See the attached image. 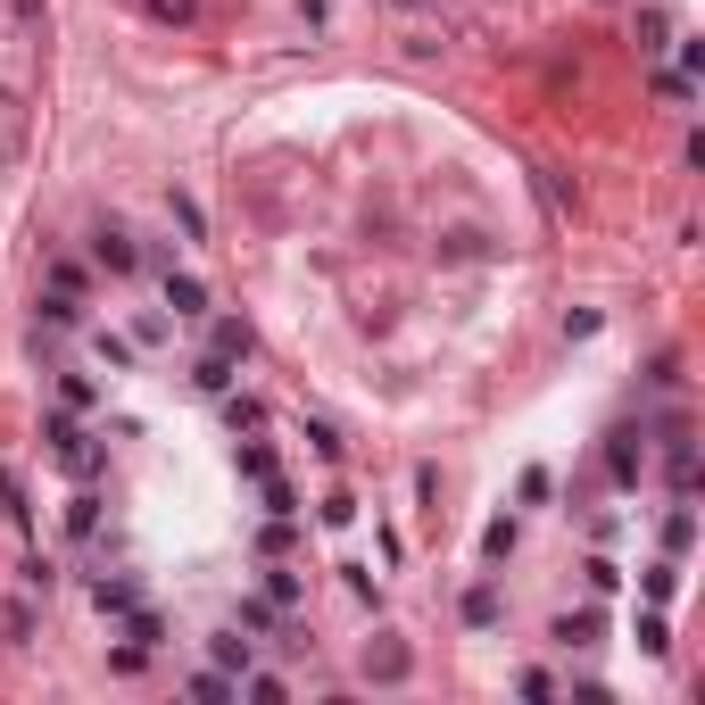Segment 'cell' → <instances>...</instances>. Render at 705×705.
<instances>
[{
  "label": "cell",
  "mask_w": 705,
  "mask_h": 705,
  "mask_svg": "<svg viewBox=\"0 0 705 705\" xmlns=\"http://www.w3.org/2000/svg\"><path fill=\"white\" fill-rule=\"evenodd\" d=\"M208 656H216V672H249V664H258V648H249L242 631H216V639H208Z\"/></svg>",
  "instance_id": "obj_3"
},
{
  "label": "cell",
  "mask_w": 705,
  "mask_h": 705,
  "mask_svg": "<svg viewBox=\"0 0 705 705\" xmlns=\"http://www.w3.org/2000/svg\"><path fill=\"white\" fill-rule=\"evenodd\" d=\"M167 307L175 316H208V282L200 275H167Z\"/></svg>",
  "instance_id": "obj_2"
},
{
  "label": "cell",
  "mask_w": 705,
  "mask_h": 705,
  "mask_svg": "<svg viewBox=\"0 0 705 705\" xmlns=\"http://www.w3.org/2000/svg\"><path fill=\"white\" fill-rule=\"evenodd\" d=\"M216 349H224V357H249V324L224 316V324H216Z\"/></svg>",
  "instance_id": "obj_21"
},
{
  "label": "cell",
  "mask_w": 705,
  "mask_h": 705,
  "mask_svg": "<svg viewBox=\"0 0 705 705\" xmlns=\"http://www.w3.org/2000/svg\"><path fill=\"white\" fill-rule=\"evenodd\" d=\"M275 614H282L275 597H242V631H275Z\"/></svg>",
  "instance_id": "obj_14"
},
{
  "label": "cell",
  "mask_w": 705,
  "mask_h": 705,
  "mask_svg": "<svg viewBox=\"0 0 705 705\" xmlns=\"http://www.w3.org/2000/svg\"><path fill=\"white\" fill-rule=\"evenodd\" d=\"M548 639H564V648H581V639H597V614H557V631Z\"/></svg>",
  "instance_id": "obj_12"
},
{
  "label": "cell",
  "mask_w": 705,
  "mask_h": 705,
  "mask_svg": "<svg viewBox=\"0 0 705 705\" xmlns=\"http://www.w3.org/2000/svg\"><path fill=\"white\" fill-rule=\"evenodd\" d=\"M92 349H100V357H109V373H125V366H133V340H116V333H100V340H92Z\"/></svg>",
  "instance_id": "obj_23"
},
{
  "label": "cell",
  "mask_w": 705,
  "mask_h": 705,
  "mask_svg": "<svg viewBox=\"0 0 705 705\" xmlns=\"http://www.w3.org/2000/svg\"><path fill=\"white\" fill-rule=\"evenodd\" d=\"M191 373H200V390H216V399L233 390V357H224V349H208V357H200Z\"/></svg>",
  "instance_id": "obj_8"
},
{
  "label": "cell",
  "mask_w": 705,
  "mask_h": 705,
  "mask_svg": "<svg viewBox=\"0 0 705 705\" xmlns=\"http://www.w3.org/2000/svg\"><path fill=\"white\" fill-rule=\"evenodd\" d=\"M224 424H233V432H258V399H224Z\"/></svg>",
  "instance_id": "obj_24"
},
{
  "label": "cell",
  "mask_w": 705,
  "mask_h": 705,
  "mask_svg": "<svg viewBox=\"0 0 705 705\" xmlns=\"http://www.w3.org/2000/svg\"><path fill=\"white\" fill-rule=\"evenodd\" d=\"M689 539H697V515H689V506H672V515H664V548H672V557H681Z\"/></svg>",
  "instance_id": "obj_13"
},
{
  "label": "cell",
  "mask_w": 705,
  "mask_h": 705,
  "mask_svg": "<svg viewBox=\"0 0 705 705\" xmlns=\"http://www.w3.org/2000/svg\"><path fill=\"white\" fill-rule=\"evenodd\" d=\"M233 689H242V672H200V681H191V697H200V705H224Z\"/></svg>",
  "instance_id": "obj_9"
},
{
  "label": "cell",
  "mask_w": 705,
  "mask_h": 705,
  "mask_svg": "<svg viewBox=\"0 0 705 705\" xmlns=\"http://www.w3.org/2000/svg\"><path fill=\"white\" fill-rule=\"evenodd\" d=\"M664 42H672V18L664 9H639V51H664Z\"/></svg>",
  "instance_id": "obj_11"
},
{
  "label": "cell",
  "mask_w": 705,
  "mask_h": 705,
  "mask_svg": "<svg viewBox=\"0 0 705 705\" xmlns=\"http://www.w3.org/2000/svg\"><path fill=\"white\" fill-rule=\"evenodd\" d=\"M0 506H9V515H25V482H18V473H0Z\"/></svg>",
  "instance_id": "obj_26"
},
{
  "label": "cell",
  "mask_w": 705,
  "mask_h": 705,
  "mask_svg": "<svg viewBox=\"0 0 705 705\" xmlns=\"http://www.w3.org/2000/svg\"><path fill=\"white\" fill-rule=\"evenodd\" d=\"M149 18H158V25H191V18H200V0H149Z\"/></svg>",
  "instance_id": "obj_19"
},
{
  "label": "cell",
  "mask_w": 705,
  "mask_h": 705,
  "mask_svg": "<svg viewBox=\"0 0 705 705\" xmlns=\"http://www.w3.org/2000/svg\"><path fill=\"white\" fill-rule=\"evenodd\" d=\"M100 266H109V275H133V233H125V224L100 233Z\"/></svg>",
  "instance_id": "obj_5"
},
{
  "label": "cell",
  "mask_w": 705,
  "mask_h": 705,
  "mask_svg": "<svg viewBox=\"0 0 705 705\" xmlns=\"http://www.w3.org/2000/svg\"><path fill=\"white\" fill-rule=\"evenodd\" d=\"M42 324H58V333H67V324H75V299L51 291V299H42Z\"/></svg>",
  "instance_id": "obj_25"
},
{
  "label": "cell",
  "mask_w": 705,
  "mask_h": 705,
  "mask_svg": "<svg viewBox=\"0 0 705 705\" xmlns=\"http://www.w3.org/2000/svg\"><path fill=\"white\" fill-rule=\"evenodd\" d=\"M299 590H307L299 573H266V597H275V606H299Z\"/></svg>",
  "instance_id": "obj_22"
},
{
  "label": "cell",
  "mask_w": 705,
  "mask_h": 705,
  "mask_svg": "<svg viewBox=\"0 0 705 705\" xmlns=\"http://www.w3.org/2000/svg\"><path fill=\"white\" fill-rule=\"evenodd\" d=\"M606 473H614L623 490L639 482V440H631V432H614V448H606Z\"/></svg>",
  "instance_id": "obj_4"
},
{
  "label": "cell",
  "mask_w": 705,
  "mask_h": 705,
  "mask_svg": "<svg viewBox=\"0 0 705 705\" xmlns=\"http://www.w3.org/2000/svg\"><path fill=\"white\" fill-rule=\"evenodd\" d=\"M167 208H175V224H183L191 242H200V233H208V216H200V200H191V191H175V200H167Z\"/></svg>",
  "instance_id": "obj_16"
},
{
  "label": "cell",
  "mask_w": 705,
  "mask_h": 705,
  "mask_svg": "<svg viewBox=\"0 0 705 705\" xmlns=\"http://www.w3.org/2000/svg\"><path fill=\"white\" fill-rule=\"evenodd\" d=\"M672 631H664V614H639V656H664Z\"/></svg>",
  "instance_id": "obj_15"
},
{
  "label": "cell",
  "mask_w": 705,
  "mask_h": 705,
  "mask_svg": "<svg viewBox=\"0 0 705 705\" xmlns=\"http://www.w3.org/2000/svg\"><path fill=\"white\" fill-rule=\"evenodd\" d=\"M672 590H681V564H672V557H664V564H648V597H656V606H664Z\"/></svg>",
  "instance_id": "obj_18"
},
{
  "label": "cell",
  "mask_w": 705,
  "mask_h": 705,
  "mask_svg": "<svg viewBox=\"0 0 705 705\" xmlns=\"http://www.w3.org/2000/svg\"><path fill=\"white\" fill-rule=\"evenodd\" d=\"M465 623H473V631H490V623H499V590H490V581H473V590H465Z\"/></svg>",
  "instance_id": "obj_6"
},
{
  "label": "cell",
  "mask_w": 705,
  "mask_h": 705,
  "mask_svg": "<svg viewBox=\"0 0 705 705\" xmlns=\"http://www.w3.org/2000/svg\"><path fill=\"white\" fill-rule=\"evenodd\" d=\"M125 623H133V648H149V639H167V623H158V614H149V606H133Z\"/></svg>",
  "instance_id": "obj_20"
},
{
  "label": "cell",
  "mask_w": 705,
  "mask_h": 705,
  "mask_svg": "<svg viewBox=\"0 0 705 705\" xmlns=\"http://www.w3.org/2000/svg\"><path fill=\"white\" fill-rule=\"evenodd\" d=\"M100 614H133V606H142V590H133V581H100Z\"/></svg>",
  "instance_id": "obj_10"
},
{
  "label": "cell",
  "mask_w": 705,
  "mask_h": 705,
  "mask_svg": "<svg viewBox=\"0 0 705 705\" xmlns=\"http://www.w3.org/2000/svg\"><path fill=\"white\" fill-rule=\"evenodd\" d=\"M67 531L92 539V531H100V499H75V506H67Z\"/></svg>",
  "instance_id": "obj_17"
},
{
  "label": "cell",
  "mask_w": 705,
  "mask_h": 705,
  "mask_svg": "<svg viewBox=\"0 0 705 705\" xmlns=\"http://www.w3.org/2000/svg\"><path fill=\"white\" fill-rule=\"evenodd\" d=\"M51 448H58V465H67V473H100V440H83L67 415L51 424Z\"/></svg>",
  "instance_id": "obj_1"
},
{
  "label": "cell",
  "mask_w": 705,
  "mask_h": 705,
  "mask_svg": "<svg viewBox=\"0 0 705 705\" xmlns=\"http://www.w3.org/2000/svg\"><path fill=\"white\" fill-rule=\"evenodd\" d=\"M390 9H424V0H390Z\"/></svg>",
  "instance_id": "obj_27"
},
{
  "label": "cell",
  "mask_w": 705,
  "mask_h": 705,
  "mask_svg": "<svg viewBox=\"0 0 705 705\" xmlns=\"http://www.w3.org/2000/svg\"><path fill=\"white\" fill-rule=\"evenodd\" d=\"M515 539H523V531H515V515H499V523L482 531V557H490V564H506V557H515Z\"/></svg>",
  "instance_id": "obj_7"
}]
</instances>
